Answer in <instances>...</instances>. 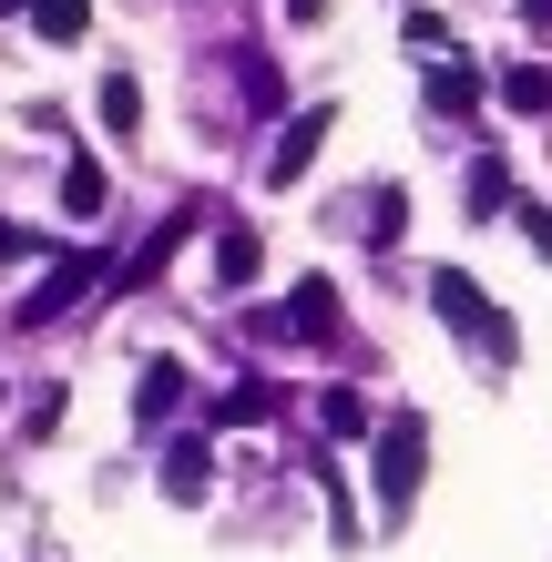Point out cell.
<instances>
[{"mask_svg": "<svg viewBox=\"0 0 552 562\" xmlns=\"http://www.w3.org/2000/svg\"><path fill=\"white\" fill-rule=\"evenodd\" d=\"M184 236H194V215H165V236H154V246L134 256V286H154V277H165V267H174V246H184Z\"/></svg>", "mask_w": 552, "mask_h": 562, "instance_id": "13", "label": "cell"}, {"mask_svg": "<svg viewBox=\"0 0 552 562\" xmlns=\"http://www.w3.org/2000/svg\"><path fill=\"white\" fill-rule=\"evenodd\" d=\"M0 11H31V0H0Z\"/></svg>", "mask_w": 552, "mask_h": 562, "instance_id": "22", "label": "cell"}, {"mask_svg": "<svg viewBox=\"0 0 552 562\" xmlns=\"http://www.w3.org/2000/svg\"><path fill=\"white\" fill-rule=\"evenodd\" d=\"M103 277H113L103 256H72V267H52V277H42V296H21V327H52L61 307H72V296H92Z\"/></svg>", "mask_w": 552, "mask_h": 562, "instance_id": "4", "label": "cell"}, {"mask_svg": "<svg viewBox=\"0 0 552 562\" xmlns=\"http://www.w3.org/2000/svg\"><path fill=\"white\" fill-rule=\"evenodd\" d=\"M174 400H184V369H174V358H154V369L134 379V409L154 419V409H174Z\"/></svg>", "mask_w": 552, "mask_h": 562, "instance_id": "12", "label": "cell"}, {"mask_svg": "<svg viewBox=\"0 0 552 562\" xmlns=\"http://www.w3.org/2000/svg\"><path fill=\"white\" fill-rule=\"evenodd\" d=\"M92 103H103V134H113V144H134V134H144V82L123 72V61L103 72V92H92Z\"/></svg>", "mask_w": 552, "mask_h": 562, "instance_id": "5", "label": "cell"}, {"mask_svg": "<svg viewBox=\"0 0 552 562\" xmlns=\"http://www.w3.org/2000/svg\"><path fill=\"white\" fill-rule=\"evenodd\" d=\"M11 256H21V225H0V267H11Z\"/></svg>", "mask_w": 552, "mask_h": 562, "instance_id": "21", "label": "cell"}, {"mask_svg": "<svg viewBox=\"0 0 552 562\" xmlns=\"http://www.w3.org/2000/svg\"><path fill=\"white\" fill-rule=\"evenodd\" d=\"M82 31H92V0H31V42H82Z\"/></svg>", "mask_w": 552, "mask_h": 562, "instance_id": "9", "label": "cell"}, {"mask_svg": "<svg viewBox=\"0 0 552 562\" xmlns=\"http://www.w3.org/2000/svg\"><path fill=\"white\" fill-rule=\"evenodd\" d=\"M430 307H440V327H450L461 348H481V358H511V317H502V307H492V296H481L461 267H440V277H430Z\"/></svg>", "mask_w": 552, "mask_h": 562, "instance_id": "2", "label": "cell"}, {"mask_svg": "<svg viewBox=\"0 0 552 562\" xmlns=\"http://www.w3.org/2000/svg\"><path fill=\"white\" fill-rule=\"evenodd\" d=\"M471 215H481V225L511 215V175H502V164H471Z\"/></svg>", "mask_w": 552, "mask_h": 562, "instance_id": "14", "label": "cell"}, {"mask_svg": "<svg viewBox=\"0 0 552 562\" xmlns=\"http://www.w3.org/2000/svg\"><path fill=\"white\" fill-rule=\"evenodd\" d=\"M103 205H113V175H103L92 154H72V175H61V215H72V225H92Z\"/></svg>", "mask_w": 552, "mask_h": 562, "instance_id": "6", "label": "cell"}, {"mask_svg": "<svg viewBox=\"0 0 552 562\" xmlns=\"http://www.w3.org/2000/svg\"><path fill=\"white\" fill-rule=\"evenodd\" d=\"M511 215H522V236H532V256L552 267V205H522V194H511Z\"/></svg>", "mask_w": 552, "mask_h": 562, "instance_id": "19", "label": "cell"}, {"mask_svg": "<svg viewBox=\"0 0 552 562\" xmlns=\"http://www.w3.org/2000/svg\"><path fill=\"white\" fill-rule=\"evenodd\" d=\"M267 409H277L267 379H236V389H225V419H267Z\"/></svg>", "mask_w": 552, "mask_h": 562, "instance_id": "17", "label": "cell"}, {"mask_svg": "<svg viewBox=\"0 0 552 562\" xmlns=\"http://www.w3.org/2000/svg\"><path fill=\"white\" fill-rule=\"evenodd\" d=\"M256 267H267V236L256 225H225L215 236V286H256Z\"/></svg>", "mask_w": 552, "mask_h": 562, "instance_id": "7", "label": "cell"}, {"mask_svg": "<svg viewBox=\"0 0 552 562\" xmlns=\"http://www.w3.org/2000/svg\"><path fill=\"white\" fill-rule=\"evenodd\" d=\"M286 338H338V296H328V277H307L297 296H286Z\"/></svg>", "mask_w": 552, "mask_h": 562, "instance_id": "8", "label": "cell"}, {"mask_svg": "<svg viewBox=\"0 0 552 562\" xmlns=\"http://www.w3.org/2000/svg\"><path fill=\"white\" fill-rule=\"evenodd\" d=\"M419 471H430V419H419V409L379 419V512H388V521H409Z\"/></svg>", "mask_w": 552, "mask_h": 562, "instance_id": "1", "label": "cell"}, {"mask_svg": "<svg viewBox=\"0 0 552 562\" xmlns=\"http://www.w3.org/2000/svg\"><path fill=\"white\" fill-rule=\"evenodd\" d=\"M328 123H338L328 103H307V113H286V134H277V154H267V184H277V194H286V184H297L307 164H317V144H328Z\"/></svg>", "mask_w": 552, "mask_h": 562, "instance_id": "3", "label": "cell"}, {"mask_svg": "<svg viewBox=\"0 0 552 562\" xmlns=\"http://www.w3.org/2000/svg\"><path fill=\"white\" fill-rule=\"evenodd\" d=\"M399 31H409V52H450V21H440V11H409Z\"/></svg>", "mask_w": 552, "mask_h": 562, "instance_id": "18", "label": "cell"}, {"mask_svg": "<svg viewBox=\"0 0 552 562\" xmlns=\"http://www.w3.org/2000/svg\"><path fill=\"white\" fill-rule=\"evenodd\" d=\"M502 103L511 113H552V72H542V61H511V72H502Z\"/></svg>", "mask_w": 552, "mask_h": 562, "instance_id": "11", "label": "cell"}, {"mask_svg": "<svg viewBox=\"0 0 552 562\" xmlns=\"http://www.w3.org/2000/svg\"><path fill=\"white\" fill-rule=\"evenodd\" d=\"M317 419L348 440V429H369V400H359V389H328V400H317Z\"/></svg>", "mask_w": 552, "mask_h": 562, "instance_id": "16", "label": "cell"}, {"mask_svg": "<svg viewBox=\"0 0 552 562\" xmlns=\"http://www.w3.org/2000/svg\"><path fill=\"white\" fill-rule=\"evenodd\" d=\"M522 21H532V31H552V0H522Z\"/></svg>", "mask_w": 552, "mask_h": 562, "instance_id": "20", "label": "cell"}, {"mask_svg": "<svg viewBox=\"0 0 552 562\" xmlns=\"http://www.w3.org/2000/svg\"><path fill=\"white\" fill-rule=\"evenodd\" d=\"M481 103V82L461 72V61H440V72H430V113H471Z\"/></svg>", "mask_w": 552, "mask_h": 562, "instance_id": "15", "label": "cell"}, {"mask_svg": "<svg viewBox=\"0 0 552 562\" xmlns=\"http://www.w3.org/2000/svg\"><path fill=\"white\" fill-rule=\"evenodd\" d=\"M165 491H174V502H205V491H215V460L194 450V440H174L165 450Z\"/></svg>", "mask_w": 552, "mask_h": 562, "instance_id": "10", "label": "cell"}]
</instances>
